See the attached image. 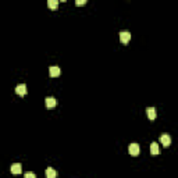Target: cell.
<instances>
[{
    "mask_svg": "<svg viewBox=\"0 0 178 178\" xmlns=\"http://www.w3.org/2000/svg\"><path fill=\"white\" fill-rule=\"evenodd\" d=\"M75 4H77V6H84V4H86V2H85V0H77Z\"/></svg>",
    "mask_w": 178,
    "mask_h": 178,
    "instance_id": "obj_13",
    "label": "cell"
},
{
    "mask_svg": "<svg viewBox=\"0 0 178 178\" xmlns=\"http://www.w3.org/2000/svg\"><path fill=\"white\" fill-rule=\"evenodd\" d=\"M160 142H162L166 148H168V146L171 145V136L168 135V134H162L160 135Z\"/></svg>",
    "mask_w": 178,
    "mask_h": 178,
    "instance_id": "obj_2",
    "label": "cell"
},
{
    "mask_svg": "<svg viewBox=\"0 0 178 178\" xmlns=\"http://www.w3.org/2000/svg\"><path fill=\"white\" fill-rule=\"evenodd\" d=\"M47 6H49V9H52V10H56L57 7H59V0H49V2H47Z\"/></svg>",
    "mask_w": 178,
    "mask_h": 178,
    "instance_id": "obj_11",
    "label": "cell"
},
{
    "mask_svg": "<svg viewBox=\"0 0 178 178\" xmlns=\"http://www.w3.org/2000/svg\"><path fill=\"white\" fill-rule=\"evenodd\" d=\"M146 113H148L149 120H155V118H156V115H157V113H156V109H155V107H148V109H146Z\"/></svg>",
    "mask_w": 178,
    "mask_h": 178,
    "instance_id": "obj_8",
    "label": "cell"
},
{
    "mask_svg": "<svg viewBox=\"0 0 178 178\" xmlns=\"http://www.w3.org/2000/svg\"><path fill=\"white\" fill-rule=\"evenodd\" d=\"M139 145L138 143H131L129 145V148H128V152H129V155L131 156H138L139 155Z\"/></svg>",
    "mask_w": 178,
    "mask_h": 178,
    "instance_id": "obj_4",
    "label": "cell"
},
{
    "mask_svg": "<svg viewBox=\"0 0 178 178\" xmlns=\"http://www.w3.org/2000/svg\"><path fill=\"white\" fill-rule=\"evenodd\" d=\"M15 93L17 95H20V96H25L26 95V85L25 84H20V85H17Z\"/></svg>",
    "mask_w": 178,
    "mask_h": 178,
    "instance_id": "obj_5",
    "label": "cell"
},
{
    "mask_svg": "<svg viewBox=\"0 0 178 178\" xmlns=\"http://www.w3.org/2000/svg\"><path fill=\"white\" fill-rule=\"evenodd\" d=\"M129 39H131V33H129L128 31H121V32H120V42H121L122 45H127V43L129 42Z\"/></svg>",
    "mask_w": 178,
    "mask_h": 178,
    "instance_id": "obj_1",
    "label": "cell"
},
{
    "mask_svg": "<svg viewBox=\"0 0 178 178\" xmlns=\"http://www.w3.org/2000/svg\"><path fill=\"white\" fill-rule=\"evenodd\" d=\"M46 178H57V171L52 167L46 168Z\"/></svg>",
    "mask_w": 178,
    "mask_h": 178,
    "instance_id": "obj_10",
    "label": "cell"
},
{
    "mask_svg": "<svg viewBox=\"0 0 178 178\" xmlns=\"http://www.w3.org/2000/svg\"><path fill=\"white\" fill-rule=\"evenodd\" d=\"M24 178H36V175L33 174L32 171H28V173H25V175H24Z\"/></svg>",
    "mask_w": 178,
    "mask_h": 178,
    "instance_id": "obj_12",
    "label": "cell"
},
{
    "mask_svg": "<svg viewBox=\"0 0 178 178\" xmlns=\"http://www.w3.org/2000/svg\"><path fill=\"white\" fill-rule=\"evenodd\" d=\"M150 153H152L153 156H157L159 153H160V149H159V145L156 142H152V143H150Z\"/></svg>",
    "mask_w": 178,
    "mask_h": 178,
    "instance_id": "obj_9",
    "label": "cell"
},
{
    "mask_svg": "<svg viewBox=\"0 0 178 178\" xmlns=\"http://www.w3.org/2000/svg\"><path fill=\"white\" fill-rule=\"evenodd\" d=\"M46 107L47 109H53V107H56L57 106V100L54 98H46Z\"/></svg>",
    "mask_w": 178,
    "mask_h": 178,
    "instance_id": "obj_7",
    "label": "cell"
},
{
    "mask_svg": "<svg viewBox=\"0 0 178 178\" xmlns=\"http://www.w3.org/2000/svg\"><path fill=\"white\" fill-rule=\"evenodd\" d=\"M10 171L13 173V174H21V171H22V167H21L20 163H14V164H11Z\"/></svg>",
    "mask_w": 178,
    "mask_h": 178,
    "instance_id": "obj_6",
    "label": "cell"
},
{
    "mask_svg": "<svg viewBox=\"0 0 178 178\" xmlns=\"http://www.w3.org/2000/svg\"><path fill=\"white\" fill-rule=\"evenodd\" d=\"M60 73H61L60 67H57V66H50L49 67V74H50V77H52V78H56V77H59Z\"/></svg>",
    "mask_w": 178,
    "mask_h": 178,
    "instance_id": "obj_3",
    "label": "cell"
}]
</instances>
